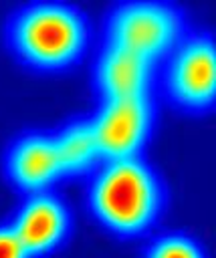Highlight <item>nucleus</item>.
I'll return each mask as SVG.
<instances>
[{
  "label": "nucleus",
  "instance_id": "obj_1",
  "mask_svg": "<svg viewBox=\"0 0 216 258\" xmlns=\"http://www.w3.org/2000/svg\"><path fill=\"white\" fill-rule=\"evenodd\" d=\"M2 40L20 67L40 75H57L85 56L91 24L87 12L75 2L28 0L6 14Z\"/></svg>",
  "mask_w": 216,
  "mask_h": 258
},
{
  "label": "nucleus",
  "instance_id": "obj_2",
  "mask_svg": "<svg viewBox=\"0 0 216 258\" xmlns=\"http://www.w3.org/2000/svg\"><path fill=\"white\" fill-rule=\"evenodd\" d=\"M85 204L103 230L117 238H135L161 218L168 187L143 155L109 159L87 177Z\"/></svg>",
  "mask_w": 216,
  "mask_h": 258
},
{
  "label": "nucleus",
  "instance_id": "obj_3",
  "mask_svg": "<svg viewBox=\"0 0 216 258\" xmlns=\"http://www.w3.org/2000/svg\"><path fill=\"white\" fill-rule=\"evenodd\" d=\"M188 30V10L174 0H117L103 14V42L157 67Z\"/></svg>",
  "mask_w": 216,
  "mask_h": 258
},
{
  "label": "nucleus",
  "instance_id": "obj_4",
  "mask_svg": "<svg viewBox=\"0 0 216 258\" xmlns=\"http://www.w3.org/2000/svg\"><path fill=\"white\" fill-rule=\"evenodd\" d=\"M155 89L180 113L206 115L212 111L216 101V54L210 30H188L159 62Z\"/></svg>",
  "mask_w": 216,
  "mask_h": 258
},
{
  "label": "nucleus",
  "instance_id": "obj_5",
  "mask_svg": "<svg viewBox=\"0 0 216 258\" xmlns=\"http://www.w3.org/2000/svg\"><path fill=\"white\" fill-rule=\"evenodd\" d=\"M89 121L101 161L143 155L157 121L155 95L97 101Z\"/></svg>",
  "mask_w": 216,
  "mask_h": 258
},
{
  "label": "nucleus",
  "instance_id": "obj_6",
  "mask_svg": "<svg viewBox=\"0 0 216 258\" xmlns=\"http://www.w3.org/2000/svg\"><path fill=\"white\" fill-rule=\"evenodd\" d=\"M6 222L32 258L50 256L73 232L71 208L55 189L20 196Z\"/></svg>",
  "mask_w": 216,
  "mask_h": 258
},
{
  "label": "nucleus",
  "instance_id": "obj_7",
  "mask_svg": "<svg viewBox=\"0 0 216 258\" xmlns=\"http://www.w3.org/2000/svg\"><path fill=\"white\" fill-rule=\"evenodd\" d=\"M0 163L4 179L18 191V196L55 189L65 181L52 131L48 129L18 131L6 143Z\"/></svg>",
  "mask_w": 216,
  "mask_h": 258
},
{
  "label": "nucleus",
  "instance_id": "obj_8",
  "mask_svg": "<svg viewBox=\"0 0 216 258\" xmlns=\"http://www.w3.org/2000/svg\"><path fill=\"white\" fill-rule=\"evenodd\" d=\"M157 64L151 60L103 42L93 58L91 83L97 101L155 95Z\"/></svg>",
  "mask_w": 216,
  "mask_h": 258
},
{
  "label": "nucleus",
  "instance_id": "obj_9",
  "mask_svg": "<svg viewBox=\"0 0 216 258\" xmlns=\"http://www.w3.org/2000/svg\"><path fill=\"white\" fill-rule=\"evenodd\" d=\"M55 149L65 179H87L101 163L89 115H73L55 131Z\"/></svg>",
  "mask_w": 216,
  "mask_h": 258
},
{
  "label": "nucleus",
  "instance_id": "obj_10",
  "mask_svg": "<svg viewBox=\"0 0 216 258\" xmlns=\"http://www.w3.org/2000/svg\"><path fill=\"white\" fill-rule=\"evenodd\" d=\"M139 258H210L204 244L184 230H168L155 234L143 248Z\"/></svg>",
  "mask_w": 216,
  "mask_h": 258
},
{
  "label": "nucleus",
  "instance_id": "obj_11",
  "mask_svg": "<svg viewBox=\"0 0 216 258\" xmlns=\"http://www.w3.org/2000/svg\"><path fill=\"white\" fill-rule=\"evenodd\" d=\"M0 258H32L8 222H0Z\"/></svg>",
  "mask_w": 216,
  "mask_h": 258
}]
</instances>
